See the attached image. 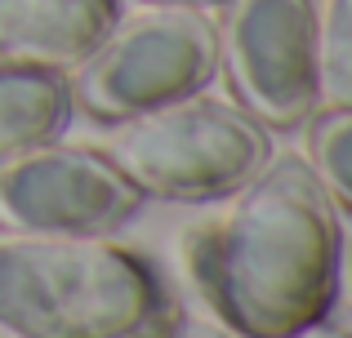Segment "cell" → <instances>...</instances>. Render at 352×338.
Here are the masks:
<instances>
[{"label":"cell","instance_id":"cell-1","mask_svg":"<svg viewBox=\"0 0 352 338\" xmlns=\"http://www.w3.org/2000/svg\"><path fill=\"white\" fill-rule=\"evenodd\" d=\"M192 285L245 338H281L330 312L339 285L335 205L308 160L263 165L219 218L183 241Z\"/></svg>","mask_w":352,"mask_h":338},{"label":"cell","instance_id":"cell-2","mask_svg":"<svg viewBox=\"0 0 352 338\" xmlns=\"http://www.w3.org/2000/svg\"><path fill=\"white\" fill-rule=\"evenodd\" d=\"M165 303L152 263L103 236L0 245V330L14 338H125Z\"/></svg>","mask_w":352,"mask_h":338},{"label":"cell","instance_id":"cell-3","mask_svg":"<svg viewBox=\"0 0 352 338\" xmlns=\"http://www.w3.org/2000/svg\"><path fill=\"white\" fill-rule=\"evenodd\" d=\"M103 156L143 196L214 200L232 196L267 165V134L241 107L192 94L129 116Z\"/></svg>","mask_w":352,"mask_h":338},{"label":"cell","instance_id":"cell-4","mask_svg":"<svg viewBox=\"0 0 352 338\" xmlns=\"http://www.w3.org/2000/svg\"><path fill=\"white\" fill-rule=\"evenodd\" d=\"M219 40L192 5H161L112 27L76 71V98L98 121H129L192 98L214 80Z\"/></svg>","mask_w":352,"mask_h":338},{"label":"cell","instance_id":"cell-5","mask_svg":"<svg viewBox=\"0 0 352 338\" xmlns=\"http://www.w3.org/2000/svg\"><path fill=\"white\" fill-rule=\"evenodd\" d=\"M317 14L312 0H223L219 67L241 112L272 130H294L317 107Z\"/></svg>","mask_w":352,"mask_h":338},{"label":"cell","instance_id":"cell-6","mask_svg":"<svg viewBox=\"0 0 352 338\" xmlns=\"http://www.w3.org/2000/svg\"><path fill=\"white\" fill-rule=\"evenodd\" d=\"M143 191L103 152L32 143L0 156V232L107 236L138 209Z\"/></svg>","mask_w":352,"mask_h":338},{"label":"cell","instance_id":"cell-7","mask_svg":"<svg viewBox=\"0 0 352 338\" xmlns=\"http://www.w3.org/2000/svg\"><path fill=\"white\" fill-rule=\"evenodd\" d=\"M116 27V0H0V67L72 71Z\"/></svg>","mask_w":352,"mask_h":338},{"label":"cell","instance_id":"cell-8","mask_svg":"<svg viewBox=\"0 0 352 338\" xmlns=\"http://www.w3.org/2000/svg\"><path fill=\"white\" fill-rule=\"evenodd\" d=\"M72 85L63 71L45 67H0V156L67 130Z\"/></svg>","mask_w":352,"mask_h":338},{"label":"cell","instance_id":"cell-9","mask_svg":"<svg viewBox=\"0 0 352 338\" xmlns=\"http://www.w3.org/2000/svg\"><path fill=\"white\" fill-rule=\"evenodd\" d=\"M308 169L330 196V205H344L352 214V107H326L308 125Z\"/></svg>","mask_w":352,"mask_h":338},{"label":"cell","instance_id":"cell-10","mask_svg":"<svg viewBox=\"0 0 352 338\" xmlns=\"http://www.w3.org/2000/svg\"><path fill=\"white\" fill-rule=\"evenodd\" d=\"M317 103L352 107V0H326L317 14Z\"/></svg>","mask_w":352,"mask_h":338},{"label":"cell","instance_id":"cell-11","mask_svg":"<svg viewBox=\"0 0 352 338\" xmlns=\"http://www.w3.org/2000/svg\"><path fill=\"white\" fill-rule=\"evenodd\" d=\"M281 338H352V312L344 316H312V321H303L299 330H290V334H281Z\"/></svg>","mask_w":352,"mask_h":338},{"label":"cell","instance_id":"cell-12","mask_svg":"<svg viewBox=\"0 0 352 338\" xmlns=\"http://www.w3.org/2000/svg\"><path fill=\"white\" fill-rule=\"evenodd\" d=\"M174 325H179V307L165 303L161 312H156L152 321L143 325V330H134V334H125V338H170V334H174Z\"/></svg>","mask_w":352,"mask_h":338},{"label":"cell","instance_id":"cell-13","mask_svg":"<svg viewBox=\"0 0 352 338\" xmlns=\"http://www.w3.org/2000/svg\"><path fill=\"white\" fill-rule=\"evenodd\" d=\"M170 338H228V334L206 330V325H183V330H179V334H170Z\"/></svg>","mask_w":352,"mask_h":338},{"label":"cell","instance_id":"cell-14","mask_svg":"<svg viewBox=\"0 0 352 338\" xmlns=\"http://www.w3.org/2000/svg\"><path fill=\"white\" fill-rule=\"evenodd\" d=\"M152 5H201V0H152Z\"/></svg>","mask_w":352,"mask_h":338},{"label":"cell","instance_id":"cell-15","mask_svg":"<svg viewBox=\"0 0 352 338\" xmlns=\"http://www.w3.org/2000/svg\"><path fill=\"white\" fill-rule=\"evenodd\" d=\"M0 338H14V334H9V330H0Z\"/></svg>","mask_w":352,"mask_h":338}]
</instances>
